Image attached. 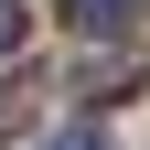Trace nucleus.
Returning <instances> with one entry per match:
<instances>
[{"label": "nucleus", "mask_w": 150, "mask_h": 150, "mask_svg": "<svg viewBox=\"0 0 150 150\" xmlns=\"http://www.w3.org/2000/svg\"><path fill=\"white\" fill-rule=\"evenodd\" d=\"M22 32H32V11H22V0H0V54H22Z\"/></svg>", "instance_id": "7ed1b4c3"}, {"label": "nucleus", "mask_w": 150, "mask_h": 150, "mask_svg": "<svg viewBox=\"0 0 150 150\" xmlns=\"http://www.w3.org/2000/svg\"><path fill=\"white\" fill-rule=\"evenodd\" d=\"M43 150H107V139H97V129H86V118H64V129H54Z\"/></svg>", "instance_id": "20e7f679"}, {"label": "nucleus", "mask_w": 150, "mask_h": 150, "mask_svg": "<svg viewBox=\"0 0 150 150\" xmlns=\"http://www.w3.org/2000/svg\"><path fill=\"white\" fill-rule=\"evenodd\" d=\"M139 75H150V54L118 43V54H97V64H86V97H139Z\"/></svg>", "instance_id": "f257e3e1"}, {"label": "nucleus", "mask_w": 150, "mask_h": 150, "mask_svg": "<svg viewBox=\"0 0 150 150\" xmlns=\"http://www.w3.org/2000/svg\"><path fill=\"white\" fill-rule=\"evenodd\" d=\"M64 22L86 32V43H97V32H107V43H118V32L139 22V0H64Z\"/></svg>", "instance_id": "f03ea898"}]
</instances>
